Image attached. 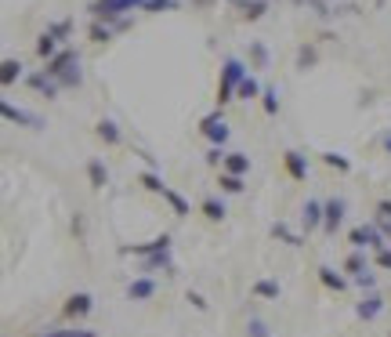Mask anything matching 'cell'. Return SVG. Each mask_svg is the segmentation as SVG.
<instances>
[{"instance_id": "7bdbcfd3", "label": "cell", "mask_w": 391, "mask_h": 337, "mask_svg": "<svg viewBox=\"0 0 391 337\" xmlns=\"http://www.w3.org/2000/svg\"><path fill=\"white\" fill-rule=\"evenodd\" d=\"M377 214H380V222H391V200H380V203H377Z\"/></svg>"}, {"instance_id": "1f68e13d", "label": "cell", "mask_w": 391, "mask_h": 337, "mask_svg": "<svg viewBox=\"0 0 391 337\" xmlns=\"http://www.w3.org/2000/svg\"><path fill=\"white\" fill-rule=\"evenodd\" d=\"M33 337H98L95 330H37Z\"/></svg>"}, {"instance_id": "4fadbf2b", "label": "cell", "mask_w": 391, "mask_h": 337, "mask_svg": "<svg viewBox=\"0 0 391 337\" xmlns=\"http://www.w3.org/2000/svg\"><path fill=\"white\" fill-rule=\"evenodd\" d=\"M153 294H156V280H148V275H138V280H131V287H127L131 301H148Z\"/></svg>"}, {"instance_id": "d4e9b609", "label": "cell", "mask_w": 391, "mask_h": 337, "mask_svg": "<svg viewBox=\"0 0 391 337\" xmlns=\"http://www.w3.org/2000/svg\"><path fill=\"white\" fill-rule=\"evenodd\" d=\"M344 272H351L355 280H358V275H366V272H370V268H366V254H363V251H351L348 261H344Z\"/></svg>"}, {"instance_id": "603a6c76", "label": "cell", "mask_w": 391, "mask_h": 337, "mask_svg": "<svg viewBox=\"0 0 391 337\" xmlns=\"http://www.w3.org/2000/svg\"><path fill=\"white\" fill-rule=\"evenodd\" d=\"M218 185H221V193H228V196H239V193H243L247 189V181L243 178H239V174H218Z\"/></svg>"}, {"instance_id": "44dd1931", "label": "cell", "mask_w": 391, "mask_h": 337, "mask_svg": "<svg viewBox=\"0 0 391 337\" xmlns=\"http://www.w3.org/2000/svg\"><path fill=\"white\" fill-rule=\"evenodd\" d=\"M268 62H272L268 47L261 40H250V69H268Z\"/></svg>"}, {"instance_id": "bcb514c9", "label": "cell", "mask_w": 391, "mask_h": 337, "mask_svg": "<svg viewBox=\"0 0 391 337\" xmlns=\"http://www.w3.org/2000/svg\"><path fill=\"white\" fill-rule=\"evenodd\" d=\"M124 4H127V11H145L148 0H124Z\"/></svg>"}, {"instance_id": "ac0fdd59", "label": "cell", "mask_w": 391, "mask_h": 337, "mask_svg": "<svg viewBox=\"0 0 391 337\" xmlns=\"http://www.w3.org/2000/svg\"><path fill=\"white\" fill-rule=\"evenodd\" d=\"M199 210H203V218H206V222H225V214H228L225 203H221L218 196H206V200L199 203Z\"/></svg>"}, {"instance_id": "836d02e7", "label": "cell", "mask_w": 391, "mask_h": 337, "mask_svg": "<svg viewBox=\"0 0 391 337\" xmlns=\"http://www.w3.org/2000/svg\"><path fill=\"white\" fill-rule=\"evenodd\" d=\"M272 236H276V239H283V243H290V247H300V236H293L283 222H276V225H272Z\"/></svg>"}, {"instance_id": "7c38bea8", "label": "cell", "mask_w": 391, "mask_h": 337, "mask_svg": "<svg viewBox=\"0 0 391 337\" xmlns=\"http://www.w3.org/2000/svg\"><path fill=\"white\" fill-rule=\"evenodd\" d=\"M322 218H326V207L319 200H308L305 210H300V225H305V232H315L322 229Z\"/></svg>"}, {"instance_id": "681fc988", "label": "cell", "mask_w": 391, "mask_h": 337, "mask_svg": "<svg viewBox=\"0 0 391 337\" xmlns=\"http://www.w3.org/2000/svg\"><path fill=\"white\" fill-rule=\"evenodd\" d=\"M228 4H243V0H228Z\"/></svg>"}, {"instance_id": "30bf717a", "label": "cell", "mask_w": 391, "mask_h": 337, "mask_svg": "<svg viewBox=\"0 0 391 337\" xmlns=\"http://www.w3.org/2000/svg\"><path fill=\"white\" fill-rule=\"evenodd\" d=\"M380 312H384V297H380L377 290H370L363 301L355 304V316H358V319H366V323H373Z\"/></svg>"}, {"instance_id": "8d00e7d4", "label": "cell", "mask_w": 391, "mask_h": 337, "mask_svg": "<svg viewBox=\"0 0 391 337\" xmlns=\"http://www.w3.org/2000/svg\"><path fill=\"white\" fill-rule=\"evenodd\" d=\"M83 84V73H80V66H73L69 73H62L58 76V87H80Z\"/></svg>"}, {"instance_id": "7dc6e473", "label": "cell", "mask_w": 391, "mask_h": 337, "mask_svg": "<svg viewBox=\"0 0 391 337\" xmlns=\"http://www.w3.org/2000/svg\"><path fill=\"white\" fill-rule=\"evenodd\" d=\"M112 29H119V33H124V29H131V15H124V18H119Z\"/></svg>"}, {"instance_id": "c3c4849f", "label": "cell", "mask_w": 391, "mask_h": 337, "mask_svg": "<svg viewBox=\"0 0 391 337\" xmlns=\"http://www.w3.org/2000/svg\"><path fill=\"white\" fill-rule=\"evenodd\" d=\"M384 149H387V152H391V131H387V135H384Z\"/></svg>"}, {"instance_id": "ba28073f", "label": "cell", "mask_w": 391, "mask_h": 337, "mask_svg": "<svg viewBox=\"0 0 391 337\" xmlns=\"http://www.w3.org/2000/svg\"><path fill=\"white\" fill-rule=\"evenodd\" d=\"M170 251V236H156V239H148V243H134V247H119V254H138V258H153V254H163Z\"/></svg>"}, {"instance_id": "5bb4252c", "label": "cell", "mask_w": 391, "mask_h": 337, "mask_svg": "<svg viewBox=\"0 0 391 337\" xmlns=\"http://www.w3.org/2000/svg\"><path fill=\"white\" fill-rule=\"evenodd\" d=\"M221 171H225V174H239V178H247V174H250V156H247V152H228L225 164H221Z\"/></svg>"}, {"instance_id": "ffe728a7", "label": "cell", "mask_w": 391, "mask_h": 337, "mask_svg": "<svg viewBox=\"0 0 391 337\" xmlns=\"http://www.w3.org/2000/svg\"><path fill=\"white\" fill-rule=\"evenodd\" d=\"M319 280H322V287H329V290H348V280H344V275L341 272H334V268H329V265H322L319 268Z\"/></svg>"}, {"instance_id": "ab89813d", "label": "cell", "mask_w": 391, "mask_h": 337, "mask_svg": "<svg viewBox=\"0 0 391 337\" xmlns=\"http://www.w3.org/2000/svg\"><path fill=\"white\" fill-rule=\"evenodd\" d=\"M247 333H250V337H272V333H268V326H264V319H250V323H247Z\"/></svg>"}, {"instance_id": "f6af8a7d", "label": "cell", "mask_w": 391, "mask_h": 337, "mask_svg": "<svg viewBox=\"0 0 391 337\" xmlns=\"http://www.w3.org/2000/svg\"><path fill=\"white\" fill-rule=\"evenodd\" d=\"M189 301L196 304V309H199V312H206V297H203V294H189Z\"/></svg>"}, {"instance_id": "d590c367", "label": "cell", "mask_w": 391, "mask_h": 337, "mask_svg": "<svg viewBox=\"0 0 391 337\" xmlns=\"http://www.w3.org/2000/svg\"><path fill=\"white\" fill-rule=\"evenodd\" d=\"M156 268H170V251H163V254H153V258H145V272H156Z\"/></svg>"}, {"instance_id": "8992f818", "label": "cell", "mask_w": 391, "mask_h": 337, "mask_svg": "<svg viewBox=\"0 0 391 337\" xmlns=\"http://www.w3.org/2000/svg\"><path fill=\"white\" fill-rule=\"evenodd\" d=\"M322 207H326L322 232H326V236H337V229L344 225V210H348V207H344V200H337V196H334V200H326Z\"/></svg>"}, {"instance_id": "e0dca14e", "label": "cell", "mask_w": 391, "mask_h": 337, "mask_svg": "<svg viewBox=\"0 0 391 337\" xmlns=\"http://www.w3.org/2000/svg\"><path fill=\"white\" fill-rule=\"evenodd\" d=\"M18 80H22V62H18V58H4V62H0V84L11 87Z\"/></svg>"}, {"instance_id": "8fae6325", "label": "cell", "mask_w": 391, "mask_h": 337, "mask_svg": "<svg viewBox=\"0 0 391 337\" xmlns=\"http://www.w3.org/2000/svg\"><path fill=\"white\" fill-rule=\"evenodd\" d=\"M283 167H286V174H290L293 181H305V178H308V160L300 156L297 149H286V152H283Z\"/></svg>"}, {"instance_id": "d6986e66", "label": "cell", "mask_w": 391, "mask_h": 337, "mask_svg": "<svg viewBox=\"0 0 391 337\" xmlns=\"http://www.w3.org/2000/svg\"><path fill=\"white\" fill-rule=\"evenodd\" d=\"M95 135H98L105 145H119V142H124V135H119V127L112 124V120H98V124H95Z\"/></svg>"}, {"instance_id": "f35d334b", "label": "cell", "mask_w": 391, "mask_h": 337, "mask_svg": "<svg viewBox=\"0 0 391 337\" xmlns=\"http://www.w3.org/2000/svg\"><path fill=\"white\" fill-rule=\"evenodd\" d=\"M177 8V0H148L145 4V11H153V15H160V11H174Z\"/></svg>"}, {"instance_id": "5b68a950", "label": "cell", "mask_w": 391, "mask_h": 337, "mask_svg": "<svg viewBox=\"0 0 391 337\" xmlns=\"http://www.w3.org/2000/svg\"><path fill=\"white\" fill-rule=\"evenodd\" d=\"M73 66H80V55H76L73 47H62V51H58V55L51 58V62L44 66V73H47L51 80H58V76H62V73H69Z\"/></svg>"}, {"instance_id": "9c48e42d", "label": "cell", "mask_w": 391, "mask_h": 337, "mask_svg": "<svg viewBox=\"0 0 391 337\" xmlns=\"http://www.w3.org/2000/svg\"><path fill=\"white\" fill-rule=\"evenodd\" d=\"M0 113H4V120H8V124H22V127H33V131H40V127H44V120H40V116L25 113V109H15L11 102H4V105H0Z\"/></svg>"}, {"instance_id": "d6a6232c", "label": "cell", "mask_w": 391, "mask_h": 337, "mask_svg": "<svg viewBox=\"0 0 391 337\" xmlns=\"http://www.w3.org/2000/svg\"><path fill=\"white\" fill-rule=\"evenodd\" d=\"M322 164L326 167H337V171H351V160L341 156V152H322Z\"/></svg>"}, {"instance_id": "7402d4cb", "label": "cell", "mask_w": 391, "mask_h": 337, "mask_svg": "<svg viewBox=\"0 0 391 337\" xmlns=\"http://www.w3.org/2000/svg\"><path fill=\"white\" fill-rule=\"evenodd\" d=\"M264 95V87L257 84V76H250L247 73V80L243 84H239V91H235V98H243V102H250V98H261Z\"/></svg>"}, {"instance_id": "60d3db41", "label": "cell", "mask_w": 391, "mask_h": 337, "mask_svg": "<svg viewBox=\"0 0 391 337\" xmlns=\"http://www.w3.org/2000/svg\"><path fill=\"white\" fill-rule=\"evenodd\" d=\"M355 283L363 287V290H373V287H377V275H373V272H366V275H358Z\"/></svg>"}, {"instance_id": "2e32d148", "label": "cell", "mask_w": 391, "mask_h": 337, "mask_svg": "<svg viewBox=\"0 0 391 337\" xmlns=\"http://www.w3.org/2000/svg\"><path fill=\"white\" fill-rule=\"evenodd\" d=\"M87 181H91V189H105L109 185V171H105V164L98 156L87 160Z\"/></svg>"}, {"instance_id": "7a4b0ae2", "label": "cell", "mask_w": 391, "mask_h": 337, "mask_svg": "<svg viewBox=\"0 0 391 337\" xmlns=\"http://www.w3.org/2000/svg\"><path fill=\"white\" fill-rule=\"evenodd\" d=\"M348 243H351L355 251H366V247H373V251H384L387 236L380 232V225H355V229L348 232Z\"/></svg>"}, {"instance_id": "3957f363", "label": "cell", "mask_w": 391, "mask_h": 337, "mask_svg": "<svg viewBox=\"0 0 391 337\" xmlns=\"http://www.w3.org/2000/svg\"><path fill=\"white\" fill-rule=\"evenodd\" d=\"M199 135L214 142V149H221V145L228 142V124H225L221 109H218V113H210V116H203V124H199Z\"/></svg>"}, {"instance_id": "4dcf8cb0", "label": "cell", "mask_w": 391, "mask_h": 337, "mask_svg": "<svg viewBox=\"0 0 391 337\" xmlns=\"http://www.w3.org/2000/svg\"><path fill=\"white\" fill-rule=\"evenodd\" d=\"M37 55H40V58H44V62H51V58H54V55H58V40H54V37H51V33H44V37H40V40H37Z\"/></svg>"}, {"instance_id": "52a82bcc", "label": "cell", "mask_w": 391, "mask_h": 337, "mask_svg": "<svg viewBox=\"0 0 391 337\" xmlns=\"http://www.w3.org/2000/svg\"><path fill=\"white\" fill-rule=\"evenodd\" d=\"M91 309H95V297L80 290V294L66 297V304H62V316H66V319H83V316H91Z\"/></svg>"}, {"instance_id": "4316f807", "label": "cell", "mask_w": 391, "mask_h": 337, "mask_svg": "<svg viewBox=\"0 0 391 337\" xmlns=\"http://www.w3.org/2000/svg\"><path fill=\"white\" fill-rule=\"evenodd\" d=\"M254 294H257V297H264V301H279V294H283V290H279V283H276V280H257V283H254Z\"/></svg>"}, {"instance_id": "f1b7e54d", "label": "cell", "mask_w": 391, "mask_h": 337, "mask_svg": "<svg viewBox=\"0 0 391 337\" xmlns=\"http://www.w3.org/2000/svg\"><path fill=\"white\" fill-rule=\"evenodd\" d=\"M112 33H116V29H112V25H105V22H91V29H87V37H91L95 44H109V40H112Z\"/></svg>"}, {"instance_id": "b9f144b4", "label": "cell", "mask_w": 391, "mask_h": 337, "mask_svg": "<svg viewBox=\"0 0 391 337\" xmlns=\"http://www.w3.org/2000/svg\"><path fill=\"white\" fill-rule=\"evenodd\" d=\"M377 265L391 272V247H384V251H377Z\"/></svg>"}, {"instance_id": "6da1fadb", "label": "cell", "mask_w": 391, "mask_h": 337, "mask_svg": "<svg viewBox=\"0 0 391 337\" xmlns=\"http://www.w3.org/2000/svg\"><path fill=\"white\" fill-rule=\"evenodd\" d=\"M247 80V66L239 62V58H225V66H221V84H218V105H228L235 98V91L239 84Z\"/></svg>"}, {"instance_id": "277c9868", "label": "cell", "mask_w": 391, "mask_h": 337, "mask_svg": "<svg viewBox=\"0 0 391 337\" xmlns=\"http://www.w3.org/2000/svg\"><path fill=\"white\" fill-rule=\"evenodd\" d=\"M87 11H91V15H95V22H105V25H116L119 18H124V15H127V4H124V0H95V4H91V8H87Z\"/></svg>"}, {"instance_id": "e575fe53", "label": "cell", "mask_w": 391, "mask_h": 337, "mask_svg": "<svg viewBox=\"0 0 391 337\" xmlns=\"http://www.w3.org/2000/svg\"><path fill=\"white\" fill-rule=\"evenodd\" d=\"M47 33H51L54 40H66V37L73 33V22H69V18H62V22H51V25H47Z\"/></svg>"}, {"instance_id": "9a60e30c", "label": "cell", "mask_w": 391, "mask_h": 337, "mask_svg": "<svg viewBox=\"0 0 391 337\" xmlns=\"http://www.w3.org/2000/svg\"><path fill=\"white\" fill-rule=\"evenodd\" d=\"M25 84H29V87H37L44 98H54L58 91H62V87H58V80H51L47 73H33V76H25Z\"/></svg>"}, {"instance_id": "484cf974", "label": "cell", "mask_w": 391, "mask_h": 337, "mask_svg": "<svg viewBox=\"0 0 391 337\" xmlns=\"http://www.w3.org/2000/svg\"><path fill=\"white\" fill-rule=\"evenodd\" d=\"M268 11V0H243V22H257Z\"/></svg>"}, {"instance_id": "cb8c5ba5", "label": "cell", "mask_w": 391, "mask_h": 337, "mask_svg": "<svg viewBox=\"0 0 391 337\" xmlns=\"http://www.w3.org/2000/svg\"><path fill=\"white\" fill-rule=\"evenodd\" d=\"M138 185H145L148 193H160V196L167 193V185H163V178H160L156 171H141V174H138Z\"/></svg>"}, {"instance_id": "f546056e", "label": "cell", "mask_w": 391, "mask_h": 337, "mask_svg": "<svg viewBox=\"0 0 391 337\" xmlns=\"http://www.w3.org/2000/svg\"><path fill=\"white\" fill-rule=\"evenodd\" d=\"M261 105H264V113H268V116H279V91H276L272 84L264 87V95H261Z\"/></svg>"}, {"instance_id": "74e56055", "label": "cell", "mask_w": 391, "mask_h": 337, "mask_svg": "<svg viewBox=\"0 0 391 337\" xmlns=\"http://www.w3.org/2000/svg\"><path fill=\"white\" fill-rule=\"evenodd\" d=\"M308 66H315V47H300L297 51V69H308Z\"/></svg>"}, {"instance_id": "ee69618b", "label": "cell", "mask_w": 391, "mask_h": 337, "mask_svg": "<svg viewBox=\"0 0 391 337\" xmlns=\"http://www.w3.org/2000/svg\"><path fill=\"white\" fill-rule=\"evenodd\" d=\"M225 156H228V152H221V149H210V152H206V164H225Z\"/></svg>"}, {"instance_id": "83f0119b", "label": "cell", "mask_w": 391, "mask_h": 337, "mask_svg": "<svg viewBox=\"0 0 391 337\" xmlns=\"http://www.w3.org/2000/svg\"><path fill=\"white\" fill-rule=\"evenodd\" d=\"M163 200H167V203L174 207V214H177V218H185V214H192V210H189V200H185L182 193H174L170 185H167V193H163Z\"/></svg>"}]
</instances>
